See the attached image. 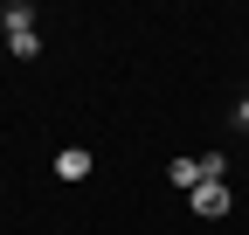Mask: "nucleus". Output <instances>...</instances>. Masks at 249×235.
<instances>
[{
	"instance_id": "nucleus-1",
	"label": "nucleus",
	"mask_w": 249,
	"mask_h": 235,
	"mask_svg": "<svg viewBox=\"0 0 249 235\" xmlns=\"http://www.w3.org/2000/svg\"><path fill=\"white\" fill-rule=\"evenodd\" d=\"M187 208H194L201 221H222V215H229V187H222V180H201L194 194H187Z\"/></svg>"
},
{
	"instance_id": "nucleus-2",
	"label": "nucleus",
	"mask_w": 249,
	"mask_h": 235,
	"mask_svg": "<svg viewBox=\"0 0 249 235\" xmlns=\"http://www.w3.org/2000/svg\"><path fill=\"white\" fill-rule=\"evenodd\" d=\"M0 21H7V42H14V35H35V7H28V0H7Z\"/></svg>"
},
{
	"instance_id": "nucleus-3",
	"label": "nucleus",
	"mask_w": 249,
	"mask_h": 235,
	"mask_svg": "<svg viewBox=\"0 0 249 235\" xmlns=\"http://www.w3.org/2000/svg\"><path fill=\"white\" fill-rule=\"evenodd\" d=\"M55 173H62V180H90V152H83V145L55 152Z\"/></svg>"
},
{
	"instance_id": "nucleus-4",
	"label": "nucleus",
	"mask_w": 249,
	"mask_h": 235,
	"mask_svg": "<svg viewBox=\"0 0 249 235\" xmlns=\"http://www.w3.org/2000/svg\"><path fill=\"white\" fill-rule=\"evenodd\" d=\"M166 180L194 194V187H201V159H173V166H166Z\"/></svg>"
},
{
	"instance_id": "nucleus-5",
	"label": "nucleus",
	"mask_w": 249,
	"mask_h": 235,
	"mask_svg": "<svg viewBox=\"0 0 249 235\" xmlns=\"http://www.w3.org/2000/svg\"><path fill=\"white\" fill-rule=\"evenodd\" d=\"M235 125H242V132H249V97H242V104H235Z\"/></svg>"
}]
</instances>
